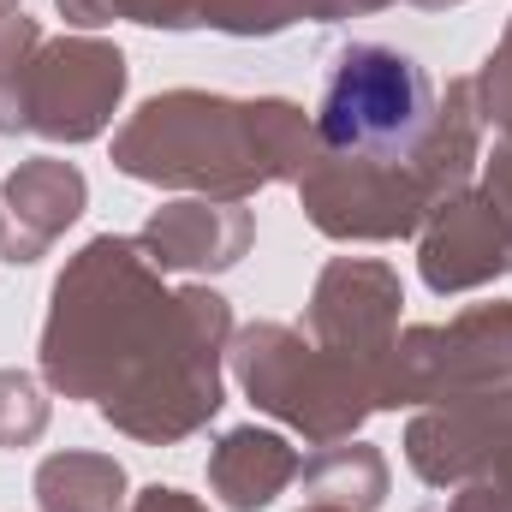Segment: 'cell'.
I'll return each mask as SVG.
<instances>
[{
    "label": "cell",
    "instance_id": "6da1fadb",
    "mask_svg": "<svg viewBox=\"0 0 512 512\" xmlns=\"http://www.w3.org/2000/svg\"><path fill=\"white\" fill-rule=\"evenodd\" d=\"M423 120H429V78L399 48H352L322 90L328 149H352V155L405 149L417 143Z\"/></svg>",
    "mask_w": 512,
    "mask_h": 512
}]
</instances>
